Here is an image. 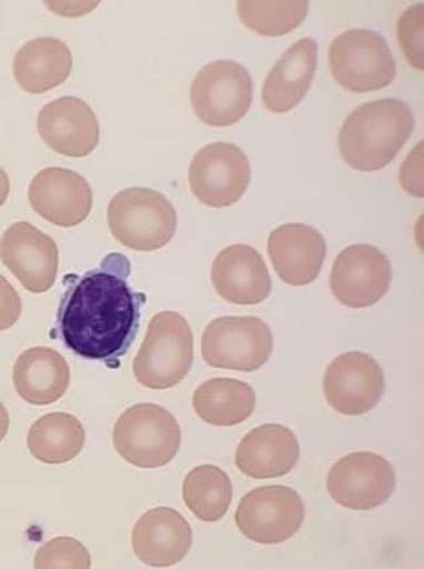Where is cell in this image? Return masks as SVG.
<instances>
[{
    "label": "cell",
    "mask_w": 424,
    "mask_h": 569,
    "mask_svg": "<svg viewBox=\"0 0 424 569\" xmlns=\"http://www.w3.org/2000/svg\"><path fill=\"white\" fill-rule=\"evenodd\" d=\"M183 492L187 509L204 522L224 518L233 501L231 480L215 465H200L189 471Z\"/></svg>",
    "instance_id": "obj_26"
},
{
    "label": "cell",
    "mask_w": 424,
    "mask_h": 569,
    "mask_svg": "<svg viewBox=\"0 0 424 569\" xmlns=\"http://www.w3.org/2000/svg\"><path fill=\"white\" fill-rule=\"evenodd\" d=\"M10 428V415L7 411V408L3 406V402L0 401V442L4 440L7 433H9Z\"/></svg>",
    "instance_id": "obj_33"
},
{
    "label": "cell",
    "mask_w": 424,
    "mask_h": 569,
    "mask_svg": "<svg viewBox=\"0 0 424 569\" xmlns=\"http://www.w3.org/2000/svg\"><path fill=\"white\" fill-rule=\"evenodd\" d=\"M317 67V43L312 38L297 41L282 54L264 81L262 100L273 113H287L307 94Z\"/></svg>",
    "instance_id": "obj_21"
},
{
    "label": "cell",
    "mask_w": 424,
    "mask_h": 569,
    "mask_svg": "<svg viewBox=\"0 0 424 569\" xmlns=\"http://www.w3.org/2000/svg\"><path fill=\"white\" fill-rule=\"evenodd\" d=\"M180 428L174 416L151 402L131 406L118 418L114 446L125 461L156 469L170 463L180 448Z\"/></svg>",
    "instance_id": "obj_5"
},
{
    "label": "cell",
    "mask_w": 424,
    "mask_h": 569,
    "mask_svg": "<svg viewBox=\"0 0 424 569\" xmlns=\"http://www.w3.org/2000/svg\"><path fill=\"white\" fill-rule=\"evenodd\" d=\"M211 280L217 293L236 305L262 303L273 289L262 254L245 244L227 247L215 257Z\"/></svg>",
    "instance_id": "obj_19"
},
{
    "label": "cell",
    "mask_w": 424,
    "mask_h": 569,
    "mask_svg": "<svg viewBox=\"0 0 424 569\" xmlns=\"http://www.w3.org/2000/svg\"><path fill=\"white\" fill-rule=\"evenodd\" d=\"M194 411L215 427L241 425L255 411L256 395L245 381L214 378L201 383L193 395Z\"/></svg>",
    "instance_id": "obj_24"
},
{
    "label": "cell",
    "mask_w": 424,
    "mask_h": 569,
    "mask_svg": "<svg viewBox=\"0 0 424 569\" xmlns=\"http://www.w3.org/2000/svg\"><path fill=\"white\" fill-rule=\"evenodd\" d=\"M273 351V331L256 317L214 319L201 336V357L215 369L253 372L268 362Z\"/></svg>",
    "instance_id": "obj_6"
},
{
    "label": "cell",
    "mask_w": 424,
    "mask_h": 569,
    "mask_svg": "<svg viewBox=\"0 0 424 569\" xmlns=\"http://www.w3.org/2000/svg\"><path fill=\"white\" fill-rule=\"evenodd\" d=\"M12 381L19 397L29 405L48 406L65 397L71 383V370L57 350L38 346L20 353Z\"/></svg>",
    "instance_id": "obj_22"
},
{
    "label": "cell",
    "mask_w": 424,
    "mask_h": 569,
    "mask_svg": "<svg viewBox=\"0 0 424 569\" xmlns=\"http://www.w3.org/2000/svg\"><path fill=\"white\" fill-rule=\"evenodd\" d=\"M270 262L280 279L292 287H305L322 272L326 241L317 229L300 223L276 228L268 239Z\"/></svg>",
    "instance_id": "obj_18"
},
{
    "label": "cell",
    "mask_w": 424,
    "mask_h": 569,
    "mask_svg": "<svg viewBox=\"0 0 424 569\" xmlns=\"http://www.w3.org/2000/svg\"><path fill=\"white\" fill-rule=\"evenodd\" d=\"M69 48L57 38L30 40L13 59V78L26 92L40 94L62 84L72 72Z\"/></svg>",
    "instance_id": "obj_23"
},
{
    "label": "cell",
    "mask_w": 424,
    "mask_h": 569,
    "mask_svg": "<svg viewBox=\"0 0 424 569\" xmlns=\"http://www.w3.org/2000/svg\"><path fill=\"white\" fill-rule=\"evenodd\" d=\"M108 226L124 247L140 252L157 251L176 234L177 211L161 192L131 187L110 200Z\"/></svg>",
    "instance_id": "obj_4"
},
{
    "label": "cell",
    "mask_w": 424,
    "mask_h": 569,
    "mask_svg": "<svg viewBox=\"0 0 424 569\" xmlns=\"http://www.w3.org/2000/svg\"><path fill=\"white\" fill-rule=\"evenodd\" d=\"M253 93L252 74L245 67L235 61L218 60L200 69L193 81L190 99L201 122L226 128L247 114Z\"/></svg>",
    "instance_id": "obj_8"
},
{
    "label": "cell",
    "mask_w": 424,
    "mask_h": 569,
    "mask_svg": "<svg viewBox=\"0 0 424 569\" xmlns=\"http://www.w3.org/2000/svg\"><path fill=\"white\" fill-rule=\"evenodd\" d=\"M305 506L300 496L287 486H262L241 498L235 522L249 540L279 545L302 529Z\"/></svg>",
    "instance_id": "obj_9"
},
{
    "label": "cell",
    "mask_w": 424,
    "mask_h": 569,
    "mask_svg": "<svg viewBox=\"0 0 424 569\" xmlns=\"http://www.w3.org/2000/svg\"><path fill=\"white\" fill-rule=\"evenodd\" d=\"M0 259L26 290L46 293L57 281L59 249L39 228L19 221L7 228L0 239Z\"/></svg>",
    "instance_id": "obj_14"
},
{
    "label": "cell",
    "mask_w": 424,
    "mask_h": 569,
    "mask_svg": "<svg viewBox=\"0 0 424 569\" xmlns=\"http://www.w3.org/2000/svg\"><path fill=\"white\" fill-rule=\"evenodd\" d=\"M398 41L408 64L423 71L424 4L420 3L403 13L396 24Z\"/></svg>",
    "instance_id": "obj_29"
},
{
    "label": "cell",
    "mask_w": 424,
    "mask_h": 569,
    "mask_svg": "<svg viewBox=\"0 0 424 569\" xmlns=\"http://www.w3.org/2000/svg\"><path fill=\"white\" fill-rule=\"evenodd\" d=\"M300 458V446L290 429L260 426L245 436L236 449V467L247 477L266 480L288 475Z\"/></svg>",
    "instance_id": "obj_20"
},
{
    "label": "cell",
    "mask_w": 424,
    "mask_h": 569,
    "mask_svg": "<svg viewBox=\"0 0 424 569\" xmlns=\"http://www.w3.org/2000/svg\"><path fill=\"white\" fill-rule=\"evenodd\" d=\"M10 196V178L7 172L0 168V207H3L7 198Z\"/></svg>",
    "instance_id": "obj_32"
},
{
    "label": "cell",
    "mask_w": 424,
    "mask_h": 569,
    "mask_svg": "<svg viewBox=\"0 0 424 569\" xmlns=\"http://www.w3.org/2000/svg\"><path fill=\"white\" fill-rule=\"evenodd\" d=\"M129 272L127 257L109 254L67 290L58 331L76 356L109 366L130 349L140 328L144 300L129 287Z\"/></svg>",
    "instance_id": "obj_1"
},
{
    "label": "cell",
    "mask_w": 424,
    "mask_h": 569,
    "mask_svg": "<svg viewBox=\"0 0 424 569\" xmlns=\"http://www.w3.org/2000/svg\"><path fill=\"white\" fill-rule=\"evenodd\" d=\"M400 183L403 190L414 197H423V142L410 152L400 170Z\"/></svg>",
    "instance_id": "obj_30"
},
{
    "label": "cell",
    "mask_w": 424,
    "mask_h": 569,
    "mask_svg": "<svg viewBox=\"0 0 424 569\" xmlns=\"http://www.w3.org/2000/svg\"><path fill=\"white\" fill-rule=\"evenodd\" d=\"M396 485L393 465L371 452L341 458L326 477L329 496L343 508L372 510L388 501Z\"/></svg>",
    "instance_id": "obj_11"
},
{
    "label": "cell",
    "mask_w": 424,
    "mask_h": 569,
    "mask_svg": "<svg viewBox=\"0 0 424 569\" xmlns=\"http://www.w3.org/2000/svg\"><path fill=\"white\" fill-rule=\"evenodd\" d=\"M329 61L333 78L354 93L391 86L396 74L391 48L372 30L354 29L341 33L333 40Z\"/></svg>",
    "instance_id": "obj_7"
},
{
    "label": "cell",
    "mask_w": 424,
    "mask_h": 569,
    "mask_svg": "<svg viewBox=\"0 0 424 569\" xmlns=\"http://www.w3.org/2000/svg\"><path fill=\"white\" fill-rule=\"evenodd\" d=\"M29 200L32 210L51 224L71 228L81 224L89 217L93 206V192L80 173L48 168L31 180Z\"/></svg>",
    "instance_id": "obj_15"
},
{
    "label": "cell",
    "mask_w": 424,
    "mask_h": 569,
    "mask_svg": "<svg viewBox=\"0 0 424 569\" xmlns=\"http://www.w3.org/2000/svg\"><path fill=\"white\" fill-rule=\"evenodd\" d=\"M308 2H239L243 24L263 37H282L304 22Z\"/></svg>",
    "instance_id": "obj_27"
},
{
    "label": "cell",
    "mask_w": 424,
    "mask_h": 569,
    "mask_svg": "<svg viewBox=\"0 0 424 569\" xmlns=\"http://www.w3.org/2000/svg\"><path fill=\"white\" fill-rule=\"evenodd\" d=\"M22 315V300L16 288L0 274V331L11 329Z\"/></svg>",
    "instance_id": "obj_31"
},
{
    "label": "cell",
    "mask_w": 424,
    "mask_h": 569,
    "mask_svg": "<svg viewBox=\"0 0 424 569\" xmlns=\"http://www.w3.org/2000/svg\"><path fill=\"white\" fill-rule=\"evenodd\" d=\"M385 393V375L377 360L353 351L332 360L324 377V397L337 412L359 416L378 406Z\"/></svg>",
    "instance_id": "obj_12"
},
{
    "label": "cell",
    "mask_w": 424,
    "mask_h": 569,
    "mask_svg": "<svg viewBox=\"0 0 424 569\" xmlns=\"http://www.w3.org/2000/svg\"><path fill=\"white\" fill-rule=\"evenodd\" d=\"M88 548L78 539L58 537L47 541L34 555V569H90Z\"/></svg>",
    "instance_id": "obj_28"
},
{
    "label": "cell",
    "mask_w": 424,
    "mask_h": 569,
    "mask_svg": "<svg viewBox=\"0 0 424 569\" xmlns=\"http://www.w3.org/2000/svg\"><path fill=\"white\" fill-rule=\"evenodd\" d=\"M193 546V530L183 513L170 508L146 511L131 532V547L138 559L155 568L183 561Z\"/></svg>",
    "instance_id": "obj_17"
},
{
    "label": "cell",
    "mask_w": 424,
    "mask_h": 569,
    "mask_svg": "<svg viewBox=\"0 0 424 569\" xmlns=\"http://www.w3.org/2000/svg\"><path fill=\"white\" fill-rule=\"evenodd\" d=\"M86 446V429L76 416L52 412L33 422L27 447L38 461L61 465L72 461Z\"/></svg>",
    "instance_id": "obj_25"
},
{
    "label": "cell",
    "mask_w": 424,
    "mask_h": 569,
    "mask_svg": "<svg viewBox=\"0 0 424 569\" xmlns=\"http://www.w3.org/2000/svg\"><path fill=\"white\" fill-rule=\"evenodd\" d=\"M391 283V261L373 246L347 247L333 263L331 288L347 308L373 307L385 297Z\"/></svg>",
    "instance_id": "obj_13"
},
{
    "label": "cell",
    "mask_w": 424,
    "mask_h": 569,
    "mask_svg": "<svg viewBox=\"0 0 424 569\" xmlns=\"http://www.w3.org/2000/svg\"><path fill=\"white\" fill-rule=\"evenodd\" d=\"M252 166L238 146L215 142L205 146L193 158L189 169L190 189L200 203L214 208L236 203L248 189Z\"/></svg>",
    "instance_id": "obj_10"
},
{
    "label": "cell",
    "mask_w": 424,
    "mask_h": 569,
    "mask_svg": "<svg viewBox=\"0 0 424 569\" xmlns=\"http://www.w3.org/2000/svg\"><path fill=\"white\" fill-rule=\"evenodd\" d=\"M194 362V337L189 322L176 311L151 318L134 360L138 383L150 390H168L183 381Z\"/></svg>",
    "instance_id": "obj_3"
},
{
    "label": "cell",
    "mask_w": 424,
    "mask_h": 569,
    "mask_svg": "<svg viewBox=\"0 0 424 569\" xmlns=\"http://www.w3.org/2000/svg\"><path fill=\"white\" fill-rule=\"evenodd\" d=\"M41 140L61 156L82 158L95 151L100 127L93 110L78 97H60L41 108L38 117Z\"/></svg>",
    "instance_id": "obj_16"
},
{
    "label": "cell",
    "mask_w": 424,
    "mask_h": 569,
    "mask_svg": "<svg viewBox=\"0 0 424 569\" xmlns=\"http://www.w3.org/2000/svg\"><path fill=\"white\" fill-rule=\"evenodd\" d=\"M414 128L415 118L406 102L396 99L366 102L354 109L341 128V156L358 171L382 170L398 154Z\"/></svg>",
    "instance_id": "obj_2"
}]
</instances>
